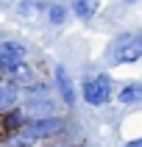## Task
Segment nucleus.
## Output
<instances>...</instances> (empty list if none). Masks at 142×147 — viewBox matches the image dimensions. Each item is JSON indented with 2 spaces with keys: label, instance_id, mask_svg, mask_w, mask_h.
<instances>
[{
  "label": "nucleus",
  "instance_id": "nucleus-1",
  "mask_svg": "<svg viewBox=\"0 0 142 147\" xmlns=\"http://www.w3.org/2000/svg\"><path fill=\"white\" fill-rule=\"evenodd\" d=\"M114 58L120 64H131L137 58H142V33L139 36H123V39H117V47H114Z\"/></svg>",
  "mask_w": 142,
  "mask_h": 147
},
{
  "label": "nucleus",
  "instance_id": "nucleus-2",
  "mask_svg": "<svg viewBox=\"0 0 142 147\" xmlns=\"http://www.w3.org/2000/svg\"><path fill=\"white\" fill-rule=\"evenodd\" d=\"M109 92H111V86H109L106 75L89 78V81L84 83V100H86L89 106H103V103L109 100Z\"/></svg>",
  "mask_w": 142,
  "mask_h": 147
},
{
  "label": "nucleus",
  "instance_id": "nucleus-3",
  "mask_svg": "<svg viewBox=\"0 0 142 147\" xmlns=\"http://www.w3.org/2000/svg\"><path fill=\"white\" fill-rule=\"evenodd\" d=\"M22 58H25V50L14 42H6V45H0V67L11 72V69H20L22 67Z\"/></svg>",
  "mask_w": 142,
  "mask_h": 147
},
{
  "label": "nucleus",
  "instance_id": "nucleus-4",
  "mask_svg": "<svg viewBox=\"0 0 142 147\" xmlns=\"http://www.w3.org/2000/svg\"><path fill=\"white\" fill-rule=\"evenodd\" d=\"M61 128V122L58 119H36V122H31V125H25V131L22 133H28L31 139H45V136H53V133Z\"/></svg>",
  "mask_w": 142,
  "mask_h": 147
},
{
  "label": "nucleus",
  "instance_id": "nucleus-5",
  "mask_svg": "<svg viewBox=\"0 0 142 147\" xmlns=\"http://www.w3.org/2000/svg\"><path fill=\"white\" fill-rule=\"evenodd\" d=\"M56 83H58V92H61V97H64L67 106H73L75 103V94H73V83L67 78V69L64 67H56Z\"/></svg>",
  "mask_w": 142,
  "mask_h": 147
},
{
  "label": "nucleus",
  "instance_id": "nucleus-6",
  "mask_svg": "<svg viewBox=\"0 0 142 147\" xmlns=\"http://www.w3.org/2000/svg\"><path fill=\"white\" fill-rule=\"evenodd\" d=\"M14 103H17V86L14 83H0V111H8Z\"/></svg>",
  "mask_w": 142,
  "mask_h": 147
},
{
  "label": "nucleus",
  "instance_id": "nucleus-7",
  "mask_svg": "<svg viewBox=\"0 0 142 147\" xmlns=\"http://www.w3.org/2000/svg\"><path fill=\"white\" fill-rule=\"evenodd\" d=\"M73 8H75V14L81 17V20H89V17L98 11V0H75Z\"/></svg>",
  "mask_w": 142,
  "mask_h": 147
},
{
  "label": "nucleus",
  "instance_id": "nucleus-8",
  "mask_svg": "<svg viewBox=\"0 0 142 147\" xmlns=\"http://www.w3.org/2000/svg\"><path fill=\"white\" fill-rule=\"evenodd\" d=\"M120 103H142V86L134 83V86H125L120 92Z\"/></svg>",
  "mask_w": 142,
  "mask_h": 147
},
{
  "label": "nucleus",
  "instance_id": "nucleus-9",
  "mask_svg": "<svg viewBox=\"0 0 142 147\" xmlns=\"http://www.w3.org/2000/svg\"><path fill=\"white\" fill-rule=\"evenodd\" d=\"M50 20H53V22H64V8L61 6H50Z\"/></svg>",
  "mask_w": 142,
  "mask_h": 147
},
{
  "label": "nucleus",
  "instance_id": "nucleus-10",
  "mask_svg": "<svg viewBox=\"0 0 142 147\" xmlns=\"http://www.w3.org/2000/svg\"><path fill=\"white\" fill-rule=\"evenodd\" d=\"M36 6H39V3H36V0H22V14H33V11H36Z\"/></svg>",
  "mask_w": 142,
  "mask_h": 147
},
{
  "label": "nucleus",
  "instance_id": "nucleus-11",
  "mask_svg": "<svg viewBox=\"0 0 142 147\" xmlns=\"http://www.w3.org/2000/svg\"><path fill=\"white\" fill-rule=\"evenodd\" d=\"M125 147H142V139H137V142H131V144H125Z\"/></svg>",
  "mask_w": 142,
  "mask_h": 147
}]
</instances>
